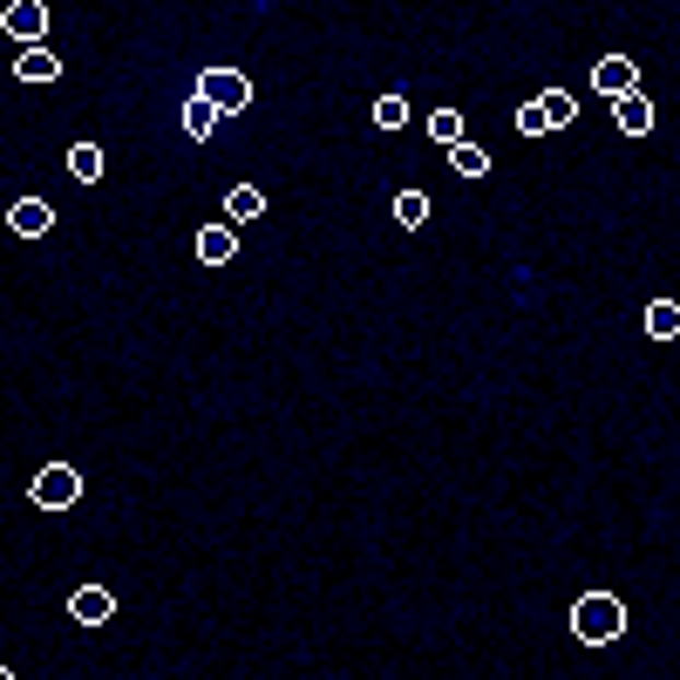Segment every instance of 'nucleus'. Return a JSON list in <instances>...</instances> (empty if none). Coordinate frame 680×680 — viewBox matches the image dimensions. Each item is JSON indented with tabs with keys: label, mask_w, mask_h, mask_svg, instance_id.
I'll return each instance as SVG.
<instances>
[{
	"label": "nucleus",
	"mask_w": 680,
	"mask_h": 680,
	"mask_svg": "<svg viewBox=\"0 0 680 680\" xmlns=\"http://www.w3.org/2000/svg\"><path fill=\"white\" fill-rule=\"evenodd\" d=\"M572 633L585 640V646H612L626 633V606L612 599V593H585L578 606H572Z\"/></svg>",
	"instance_id": "1"
},
{
	"label": "nucleus",
	"mask_w": 680,
	"mask_h": 680,
	"mask_svg": "<svg viewBox=\"0 0 680 680\" xmlns=\"http://www.w3.org/2000/svg\"><path fill=\"white\" fill-rule=\"evenodd\" d=\"M198 96L219 109V116H238V109H253V82H245L238 69H204L198 75Z\"/></svg>",
	"instance_id": "2"
},
{
	"label": "nucleus",
	"mask_w": 680,
	"mask_h": 680,
	"mask_svg": "<svg viewBox=\"0 0 680 680\" xmlns=\"http://www.w3.org/2000/svg\"><path fill=\"white\" fill-rule=\"evenodd\" d=\"M572 116H578V103L565 96V89H544L538 103H524V109H517V130H524V137H544V130H565Z\"/></svg>",
	"instance_id": "3"
},
{
	"label": "nucleus",
	"mask_w": 680,
	"mask_h": 680,
	"mask_svg": "<svg viewBox=\"0 0 680 680\" xmlns=\"http://www.w3.org/2000/svg\"><path fill=\"white\" fill-rule=\"evenodd\" d=\"M75 497H82V477L69 470V462H48V470L35 477V504L42 511H69Z\"/></svg>",
	"instance_id": "4"
},
{
	"label": "nucleus",
	"mask_w": 680,
	"mask_h": 680,
	"mask_svg": "<svg viewBox=\"0 0 680 680\" xmlns=\"http://www.w3.org/2000/svg\"><path fill=\"white\" fill-rule=\"evenodd\" d=\"M0 27H8L14 42H27V48H42V35H48V8H42V0H14V8L0 14Z\"/></svg>",
	"instance_id": "5"
},
{
	"label": "nucleus",
	"mask_w": 680,
	"mask_h": 680,
	"mask_svg": "<svg viewBox=\"0 0 680 680\" xmlns=\"http://www.w3.org/2000/svg\"><path fill=\"white\" fill-rule=\"evenodd\" d=\"M593 89H599V96H612V103H620V96H633V89H640V69H633L626 55H606L599 69H593Z\"/></svg>",
	"instance_id": "6"
},
{
	"label": "nucleus",
	"mask_w": 680,
	"mask_h": 680,
	"mask_svg": "<svg viewBox=\"0 0 680 680\" xmlns=\"http://www.w3.org/2000/svg\"><path fill=\"white\" fill-rule=\"evenodd\" d=\"M612 122H620L626 137H646V130H654V96H646V89L620 96V103H612Z\"/></svg>",
	"instance_id": "7"
},
{
	"label": "nucleus",
	"mask_w": 680,
	"mask_h": 680,
	"mask_svg": "<svg viewBox=\"0 0 680 680\" xmlns=\"http://www.w3.org/2000/svg\"><path fill=\"white\" fill-rule=\"evenodd\" d=\"M8 232H14V238H42V232H55V211H48L42 198H21V204L8 211Z\"/></svg>",
	"instance_id": "8"
},
{
	"label": "nucleus",
	"mask_w": 680,
	"mask_h": 680,
	"mask_svg": "<svg viewBox=\"0 0 680 680\" xmlns=\"http://www.w3.org/2000/svg\"><path fill=\"white\" fill-rule=\"evenodd\" d=\"M253 219H266V191L259 184H232L225 191V225H253Z\"/></svg>",
	"instance_id": "9"
},
{
	"label": "nucleus",
	"mask_w": 680,
	"mask_h": 680,
	"mask_svg": "<svg viewBox=\"0 0 680 680\" xmlns=\"http://www.w3.org/2000/svg\"><path fill=\"white\" fill-rule=\"evenodd\" d=\"M232 253H238V232H232V225H219V219H211V225L198 232V259H204V266H225Z\"/></svg>",
	"instance_id": "10"
},
{
	"label": "nucleus",
	"mask_w": 680,
	"mask_h": 680,
	"mask_svg": "<svg viewBox=\"0 0 680 680\" xmlns=\"http://www.w3.org/2000/svg\"><path fill=\"white\" fill-rule=\"evenodd\" d=\"M69 612H75V620H82V626H103V620H109V612H116V599L103 593V585H82V593L69 599Z\"/></svg>",
	"instance_id": "11"
},
{
	"label": "nucleus",
	"mask_w": 680,
	"mask_h": 680,
	"mask_svg": "<svg viewBox=\"0 0 680 680\" xmlns=\"http://www.w3.org/2000/svg\"><path fill=\"white\" fill-rule=\"evenodd\" d=\"M449 171H456V177H483V171H490V150H483V143H470V137L449 143Z\"/></svg>",
	"instance_id": "12"
},
{
	"label": "nucleus",
	"mask_w": 680,
	"mask_h": 680,
	"mask_svg": "<svg viewBox=\"0 0 680 680\" xmlns=\"http://www.w3.org/2000/svg\"><path fill=\"white\" fill-rule=\"evenodd\" d=\"M55 69H61V61H55L48 48H21V61H14L21 82H55Z\"/></svg>",
	"instance_id": "13"
},
{
	"label": "nucleus",
	"mask_w": 680,
	"mask_h": 680,
	"mask_svg": "<svg viewBox=\"0 0 680 680\" xmlns=\"http://www.w3.org/2000/svg\"><path fill=\"white\" fill-rule=\"evenodd\" d=\"M69 177H75V184H96V177H103V143H75V150H69Z\"/></svg>",
	"instance_id": "14"
},
{
	"label": "nucleus",
	"mask_w": 680,
	"mask_h": 680,
	"mask_svg": "<svg viewBox=\"0 0 680 680\" xmlns=\"http://www.w3.org/2000/svg\"><path fill=\"white\" fill-rule=\"evenodd\" d=\"M646 333H654V340H673V333H680V306H673V300H654V306H646Z\"/></svg>",
	"instance_id": "15"
},
{
	"label": "nucleus",
	"mask_w": 680,
	"mask_h": 680,
	"mask_svg": "<svg viewBox=\"0 0 680 680\" xmlns=\"http://www.w3.org/2000/svg\"><path fill=\"white\" fill-rule=\"evenodd\" d=\"M211 130H219V109H211L204 96H191L184 103V137H211Z\"/></svg>",
	"instance_id": "16"
},
{
	"label": "nucleus",
	"mask_w": 680,
	"mask_h": 680,
	"mask_svg": "<svg viewBox=\"0 0 680 680\" xmlns=\"http://www.w3.org/2000/svg\"><path fill=\"white\" fill-rule=\"evenodd\" d=\"M395 225H401V232L429 225V198H422V191H401V198H395Z\"/></svg>",
	"instance_id": "17"
},
{
	"label": "nucleus",
	"mask_w": 680,
	"mask_h": 680,
	"mask_svg": "<svg viewBox=\"0 0 680 680\" xmlns=\"http://www.w3.org/2000/svg\"><path fill=\"white\" fill-rule=\"evenodd\" d=\"M429 137H436V143H462V116L456 109H436V116H429Z\"/></svg>",
	"instance_id": "18"
},
{
	"label": "nucleus",
	"mask_w": 680,
	"mask_h": 680,
	"mask_svg": "<svg viewBox=\"0 0 680 680\" xmlns=\"http://www.w3.org/2000/svg\"><path fill=\"white\" fill-rule=\"evenodd\" d=\"M375 122H382V130H401V122H409V103H401V96H382V103H375Z\"/></svg>",
	"instance_id": "19"
},
{
	"label": "nucleus",
	"mask_w": 680,
	"mask_h": 680,
	"mask_svg": "<svg viewBox=\"0 0 680 680\" xmlns=\"http://www.w3.org/2000/svg\"><path fill=\"white\" fill-rule=\"evenodd\" d=\"M0 680H14V673H8V667H0Z\"/></svg>",
	"instance_id": "20"
}]
</instances>
